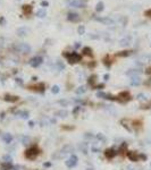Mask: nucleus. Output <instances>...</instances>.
<instances>
[{
  "label": "nucleus",
  "mask_w": 151,
  "mask_h": 170,
  "mask_svg": "<svg viewBox=\"0 0 151 170\" xmlns=\"http://www.w3.org/2000/svg\"><path fill=\"white\" fill-rule=\"evenodd\" d=\"M64 55L65 58H67V60H68L69 64H76V62H78V61H81V56L78 55L77 52H64L63 53Z\"/></svg>",
  "instance_id": "nucleus-1"
},
{
  "label": "nucleus",
  "mask_w": 151,
  "mask_h": 170,
  "mask_svg": "<svg viewBox=\"0 0 151 170\" xmlns=\"http://www.w3.org/2000/svg\"><path fill=\"white\" fill-rule=\"evenodd\" d=\"M38 154H39V148H36V146H32V148H27L25 151V157L27 158V159H30V160L35 159Z\"/></svg>",
  "instance_id": "nucleus-2"
},
{
  "label": "nucleus",
  "mask_w": 151,
  "mask_h": 170,
  "mask_svg": "<svg viewBox=\"0 0 151 170\" xmlns=\"http://www.w3.org/2000/svg\"><path fill=\"white\" fill-rule=\"evenodd\" d=\"M73 151V146L72 145H65L64 148H61L60 151H59V154L58 155H53V158H56V159H59V158L64 157V155H66V154H68L69 152H72Z\"/></svg>",
  "instance_id": "nucleus-3"
},
{
  "label": "nucleus",
  "mask_w": 151,
  "mask_h": 170,
  "mask_svg": "<svg viewBox=\"0 0 151 170\" xmlns=\"http://www.w3.org/2000/svg\"><path fill=\"white\" fill-rule=\"evenodd\" d=\"M116 100L122 102V103H124V102H127V101L131 100V95H129L128 92H121L118 95L116 96Z\"/></svg>",
  "instance_id": "nucleus-4"
},
{
  "label": "nucleus",
  "mask_w": 151,
  "mask_h": 170,
  "mask_svg": "<svg viewBox=\"0 0 151 170\" xmlns=\"http://www.w3.org/2000/svg\"><path fill=\"white\" fill-rule=\"evenodd\" d=\"M68 4H69V6L75 7V8H84L86 5L85 1H83V0H70Z\"/></svg>",
  "instance_id": "nucleus-5"
},
{
  "label": "nucleus",
  "mask_w": 151,
  "mask_h": 170,
  "mask_svg": "<svg viewBox=\"0 0 151 170\" xmlns=\"http://www.w3.org/2000/svg\"><path fill=\"white\" fill-rule=\"evenodd\" d=\"M77 160H78L77 157H76L75 154H72V157L66 161V166L68 167V168H73V167H75L77 165Z\"/></svg>",
  "instance_id": "nucleus-6"
},
{
  "label": "nucleus",
  "mask_w": 151,
  "mask_h": 170,
  "mask_svg": "<svg viewBox=\"0 0 151 170\" xmlns=\"http://www.w3.org/2000/svg\"><path fill=\"white\" fill-rule=\"evenodd\" d=\"M42 61H43V59L41 57H34V58H32L30 60V65L32 67H39L42 64Z\"/></svg>",
  "instance_id": "nucleus-7"
},
{
  "label": "nucleus",
  "mask_w": 151,
  "mask_h": 170,
  "mask_svg": "<svg viewBox=\"0 0 151 170\" xmlns=\"http://www.w3.org/2000/svg\"><path fill=\"white\" fill-rule=\"evenodd\" d=\"M116 154H117V152L115 150H112V148H108V150L105 151V155H106L107 159H114V158L116 157Z\"/></svg>",
  "instance_id": "nucleus-8"
},
{
  "label": "nucleus",
  "mask_w": 151,
  "mask_h": 170,
  "mask_svg": "<svg viewBox=\"0 0 151 170\" xmlns=\"http://www.w3.org/2000/svg\"><path fill=\"white\" fill-rule=\"evenodd\" d=\"M17 49L22 53H26L31 50V47L30 45H27L26 43H22V44H19V45H17Z\"/></svg>",
  "instance_id": "nucleus-9"
},
{
  "label": "nucleus",
  "mask_w": 151,
  "mask_h": 170,
  "mask_svg": "<svg viewBox=\"0 0 151 170\" xmlns=\"http://www.w3.org/2000/svg\"><path fill=\"white\" fill-rule=\"evenodd\" d=\"M127 157L131 161H139V159H140V154H136L135 152H132V151H129L127 152Z\"/></svg>",
  "instance_id": "nucleus-10"
},
{
  "label": "nucleus",
  "mask_w": 151,
  "mask_h": 170,
  "mask_svg": "<svg viewBox=\"0 0 151 170\" xmlns=\"http://www.w3.org/2000/svg\"><path fill=\"white\" fill-rule=\"evenodd\" d=\"M67 19L70 21V22H77L78 19H80V15L76 13H69L67 15Z\"/></svg>",
  "instance_id": "nucleus-11"
},
{
  "label": "nucleus",
  "mask_w": 151,
  "mask_h": 170,
  "mask_svg": "<svg viewBox=\"0 0 151 170\" xmlns=\"http://www.w3.org/2000/svg\"><path fill=\"white\" fill-rule=\"evenodd\" d=\"M30 90H35V91L43 92V91H44V84H43V83H39V84H36V85L30 86Z\"/></svg>",
  "instance_id": "nucleus-12"
},
{
  "label": "nucleus",
  "mask_w": 151,
  "mask_h": 170,
  "mask_svg": "<svg viewBox=\"0 0 151 170\" xmlns=\"http://www.w3.org/2000/svg\"><path fill=\"white\" fill-rule=\"evenodd\" d=\"M4 99H5V101H8V102H16V101L18 100V96L10 95V94H6Z\"/></svg>",
  "instance_id": "nucleus-13"
},
{
  "label": "nucleus",
  "mask_w": 151,
  "mask_h": 170,
  "mask_svg": "<svg viewBox=\"0 0 151 170\" xmlns=\"http://www.w3.org/2000/svg\"><path fill=\"white\" fill-rule=\"evenodd\" d=\"M22 8H23V11H24L25 15H31V14H32V10H33L31 5H24Z\"/></svg>",
  "instance_id": "nucleus-14"
},
{
  "label": "nucleus",
  "mask_w": 151,
  "mask_h": 170,
  "mask_svg": "<svg viewBox=\"0 0 151 170\" xmlns=\"http://www.w3.org/2000/svg\"><path fill=\"white\" fill-rule=\"evenodd\" d=\"M2 141H4L5 143H12V141H13V136L10 135V134H5L4 136H2Z\"/></svg>",
  "instance_id": "nucleus-15"
},
{
  "label": "nucleus",
  "mask_w": 151,
  "mask_h": 170,
  "mask_svg": "<svg viewBox=\"0 0 151 170\" xmlns=\"http://www.w3.org/2000/svg\"><path fill=\"white\" fill-rule=\"evenodd\" d=\"M97 75H92L89 77V84H90L91 86H95V81H97Z\"/></svg>",
  "instance_id": "nucleus-16"
},
{
  "label": "nucleus",
  "mask_w": 151,
  "mask_h": 170,
  "mask_svg": "<svg viewBox=\"0 0 151 170\" xmlns=\"http://www.w3.org/2000/svg\"><path fill=\"white\" fill-rule=\"evenodd\" d=\"M104 7H105L104 2H102V1H99V2L97 4V6H95V10L99 11V13H101V11L104 10Z\"/></svg>",
  "instance_id": "nucleus-17"
},
{
  "label": "nucleus",
  "mask_w": 151,
  "mask_h": 170,
  "mask_svg": "<svg viewBox=\"0 0 151 170\" xmlns=\"http://www.w3.org/2000/svg\"><path fill=\"white\" fill-rule=\"evenodd\" d=\"M82 52H83V55H85V56H92V49L89 48V47H85V48H83Z\"/></svg>",
  "instance_id": "nucleus-18"
},
{
  "label": "nucleus",
  "mask_w": 151,
  "mask_h": 170,
  "mask_svg": "<svg viewBox=\"0 0 151 170\" xmlns=\"http://www.w3.org/2000/svg\"><path fill=\"white\" fill-rule=\"evenodd\" d=\"M140 83H141V81H140L139 77H133V78L131 79V84L133 86H138V85H140Z\"/></svg>",
  "instance_id": "nucleus-19"
},
{
  "label": "nucleus",
  "mask_w": 151,
  "mask_h": 170,
  "mask_svg": "<svg viewBox=\"0 0 151 170\" xmlns=\"http://www.w3.org/2000/svg\"><path fill=\"white\" fill-rule=\"evenodd\" d=\"M16 113H17L21 118H24V119L29 118V112H27V111H17Z\"/></svg>",
  "instance_id": "nucleus-20"
},
{
  "label": "nucleus",
  "mask_w": 151,
  "mask_h": 170,
  "mask_svg": "<svg viewBox=\"0 0 151 170\" xmlns=\"http://www.w3.org/2000/svg\"><path fill=\"white\" fill-rule=\"evenodd\" d=\"M1 169L2 170H12V165H10V162H5V163H2Z\"/></svg>",
  "instance_id": "nucleus-21"
},
{
  "label": "nucleus",
  "mask_w": 151,
  "mask_h": 170,
  "mask_svg": "<svg viewBox=\"0 0 151 170\" xmlns=\"http://www.w3.org/2000/svg\"><path fill=\"white\" fill-rule=\"evenodd\" d=\"M67 115H68V112L66 110H59L56 112V116H58V117H66Z\"/></svg>",
  "instance_id": "nucleus-22"
},
{
  "label": "nucleus",
  "mask_w": 151,
  "mask_h": 170,
  "mask_svg": "<svg viewBox=\"0 0 151 170\" xmlns=\"http://www.w3.org/2000/svg\"><path fill=\"white\" fill-rule=\"evenodd\" d=\"M85 92H86L85 86H80V87H77V90H76V94H83V93H85Z\"/></svg>",
  "instance_id": "nucleus-23"
},
{
  "label": "nucleus",
  "mask_w": 151,
  "mask_h": 170,
  "mask_svg": "<svg viewBox=\"0 0 151 170\" xmlns=\"http://www.w3.org/2000/svg\"><path fill=\"white\" fill-rule=\"evenodd\" d=\"M46 15H47V13H46L44 9H40V10L36 11V16H38V17H44Z\"/></svg>",
  "instance_id": "nucleus-24"
},
{
  "label": "nucleus",
  "mask_w": 151,
  "mask_h": 170,
  "mask_svg": "<svg viewBox=\"0 0 151 170\" xmlns=\"http://www.w3.org/2000/svg\"><path fill=\"white\" fill-rule=\"evenodd\" d=\"M26 33H27V30H26V28H18L17 30V34L19 35V36H24Z\"/></svg>",
  "instance_id": "nucleus-25"
},
{
  "label": "nucleus",
  "mask_w": 151,
  "mask_h": 170,
  "mask_svg": "<svg viewBox=\"0 0 151 170\" xmlns=\"http://www.w3.org/2000/svg\"><path fill=\"white\" fill-rule=\"evenodd\" d=\"M131 55V51H121V52L117 53V56L118 57H127Z\"/></svg>",
  "instance_id": "nucleus-26"
},
{
  "label": "nucleus",
  "mask_w": 151,
  "mask_h": 170,
  "mask_svg": "<svg viewBox=\"0 0 151 170\" xmlns=\"http://www.w3.org/2000/svg\"><path fill=\"white\" fill-rule=\"evenodd\" d=\"M129 41H131V38H127V39H123L121 41V45H127L129 44Z\"/></svg>",
  "instance_id": "nucleus-27"
},
{
  "label": "nucleus",
  "mask_w": 151,
  "mask_h": 170,
  "mask_svg": "<svg viewBox=\"0 0 151 170\" xmlns=\"http://www.w3.org/2000/svg\"><path fill=\"white\" fill-rule=\"evenodd\" d=\"M77 32H78V34H84L85 33V27L83 26V25H81V26H78V28H77Z\"/></svg>",
  "instance_id": "nucleus-28"
},
{
  "label": "nucleus",
  "mask_w": 151,
  "mask_h": 170,
  "mask_svg": "<svg viewBox=\"0 0 151 170\" xmlns=\"http://www.w3.org/2000/svg\"><path fill=\"white\" fill-rule=\"evenodd\" d=\"M100 22H102V23H106V24H111L112 21L110 19V18H100L99 19Z\"/></svg>",
  "instance_id": "nucleus-29"
},
{
  "label": "nucleus",
  "mask_w": 151,
  "mask_h": 170,
  "mask_svg": "<svg viewBox=\"0 0 151 170\" xmlns=\"http://www.w3.org/2000/svg\"><path fill=\"white\" fill-rule=\"evenodd\" d=\"M104 64L106 66H110V65H111V60H110V58H109V57H106V58L104 59Z\"/></svg>",
  "instance_id": "nucleus-30"
},
{
  "label": "nucleus",
  "mask_w": 151,
  "mask_h": 170,
  "mask_svg": "<svg viewBox=\"0 0 151 170\" xmlns=\"http://www.w3.org/2000/svg\"><path fill=\"white\" fill-rule=\"evenodd\" d=\"M97 96H98V98H101V99H106V98H107V94L104 93V92H98V93H97Z\"/></svg>",
  "instance_id": "nucleus-31"
},
{
  "label": "nucleus",
  "mask_w": 151,
  "mask_h": 170,
  "mask_svg": "<svg viewBox=\"0 0 151 170\" xmlns=\"http://www.w3.org/2000/svg\"><path fill=\"white\" fill-rule=\"evenodd\" d=\"M52 93H55V94H57V93H59V86L58 85H55V86H52Z\"/></svg>",
  "instance_id": "nucleus-32"
},
{
  "label": "nucleus",
  "mask_w": 151,
  "mask_h": 170,
  "mask_svg": "<svg viewBox=\"0 0 151 170\" xmlns=\"http://www.w3.org/2000/svg\"><path fill=\"white\" fill-rule=\"evenodd\" d=\"M4 160H5V162H12V157L10 155H5Z\"/></svg>",
  "instance_id": "nucleus-33"
},
{
  "label": "nucleus",
  "mask_w": 151,
  "mask_h": 170,
  "mask_svg": "<svg viewBox=\"0 0 151 170\" xmlns=\"http://www.w3.org/2000/svg\"><path fill=\"white\" fill-rule=\"evenodd\" d=\"M69 102L68 101H65V100H61V101H59V104H61V105H65V107H66V105L68 104Z\"/></svg>",
  "instance_id": "nucleus-34"
},
{
  "label": "nucleus",
  "mask_w": 151,
  "mask_h": 170,
  "mask_svg": "<svg viewBox=\"0 0 151 170\" xmlns=\"http://www.w3.org/2000/svg\"><path fill=\"white\" fill-rule=\"evenodd\" d=\"M138 99H139L140 101H144V100H145V96L143 95V94H139V95H138Z\"/></svg>",
  "instance_id": "nucleus-35"
},
{
  "label": "nucleus",
  "mask_w": 151,
  "mask_h": 170,
  "mask_svg": "<svg viewBox=\"0 0 151 170\" xmlns=\"http://www.w3.org/2000/svg\"><path fill=\"white\" fill-rule=\"evenodd\" d=\"M144 15H145L147 17H151V9H148L147 11L144 13Z\"/></svg>",
  "instance_id": "nucleus-36"
},
{
  "label": "nucleus",
  "mask_w": 151,
  "mask_h": 170,
  "mask_svg": "<svg viewBox=\"0 0 151 170\" xmlns=\"http://www.w3.org/2000/svg\"><path fill=\"white\" fill-rule=\"evenodd\" d=\"M41 6H43V7L46 6L47 7V6H49V2L48 1H41Z\"/></svg>",
  "instance_id": "nucleus-37"
},
{
  "label": "nucleus",
  "mask_w": 151,
  "mask_h": 170,
  "mask_svg": "<svg viewBox=\"0 0 151 170\" xmlns=\"http://www.w3.org/2000/svg\"><path fill=\"white\" fill-rule=\"evenodd\" d=\"M97 137H98L99 140H101V141H105V136H102V135H101V134H99V135L97 136Z\"/></svg>",
  "instance_id": "nucleus-38"
},
{
  "label": "nucleus",
  "mask_w": 151,
  "mask_h": 170,
  "mask_svg": "<svg viewBox=\"0 0 151 170\" xmlns=\"http://www.w3.org/2000/svg\"><path fill=\"white\" fill-rule=\"evenodd\" d=\"M104 86H105L104 84H99V85H97V86H95V87H97V88L99 90V88H102V87H104Z\"/></svg>",
  "instance_id": "nucleus-39"
},
{
  "label": "nucleus",
  "mask_w": 151,
  "mask_h": 170,
  "mask_svg": "<svg viewBox=\"0 0 151 170\" xmlns=\"http://www.w3.org/2000/svg\"><path fill=\"white\" fill-rule=\"evenodd\" d=\"M104 78H105V81H108V79H109V75L106 74V75L104 76Z\"/></svg>",
  "instance_id": "nucleus-40"
},
{
  "label": "nucleus",
  "mask_w": 151,
  "mask_h": 170,
  "mask_svg": "<svg viewBox=\"0 0 151 170\" xmlns=\"http://www.w3.org/2000/svg\"><path fill=\"white\" fill-rule=\"evenodd\" d=\"M0 23H1V24H5V18H0Z\"/></svg>",
  "instance_id": "nucleus-41"
},
{
  "label": "nucleus",
  "mask_w": 151,
  "mask_h": 170,
  "mask_svg": "<svg viewBox=\"0 0 151 170\" xmlns=\"http://www.w3.org/2000/svg\"><path fill=\"white\" fill-rule=\"evenodd\" d=\"M75 47H76V48H80V43H78V42H76V44H75Z\"/></svg>",
  "instance_id": "nucleus-42"
},
{
  "label": "nucleus",
  "mask_w": 151,
  "mask_h": 170,
  "mask_svg": "<svg viewBox=\"0 0 151 170\" xmlns=\"http://www.w3.org/2000/svg\"><path fill=\"white\" fill-rule=\"evenodd\" d=\"M14 170H17V169H14Z\"/></svg>",
  "instance_id": "nucleus-43"
}]
</instances>
